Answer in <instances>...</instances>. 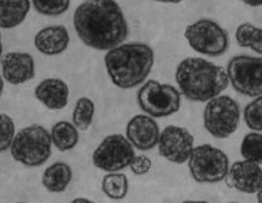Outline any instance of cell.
<instances>
[{
  "instance_id": "1",
  "label": "cell",
  "mask_w": 262,
  "mask_h": 203,
  "mask_svg": "<svg viewBox=\"0 0 262 203\" xmlns=\"http://www.w3.org/2000/svg\"><path fill=\"white\" fill-rule=\"evenodd\" d=\"M73 24L83 43L96 50L109 51L128 35L127 20L115 0H85L75 10Z\"/></svg>"
},
{
  "instance_id": "2",
  "label": "cell",
  "mask_w": 262,
  "mask_h": 203,
  "mask_svg": "<svg viewBox=\"0 0 262 203\" xmlns=\"http://www.w3.org/2000/svg\"><path fill=\"white\" fill-rule=\"evenodd\" d=\"M176 80L182 93L192 101L206 102L224 92L229 84L221 66L201 58H187L178 64Z\"/></svg>"
},
{
  "instance_id": "3",
  "label": "cell",
  "mask_w": 262,
  "mask_h": 203,
  "mask_svg": "<svg viewBox=\"0 0 262 203\" xmlns=\"http://www.w3.org/2000/svg\"><path fill=\"white\" fill-rule=\"evenodd\" d=\"M106 69L117 87L130 89L142 84L154 64V52L145 43L120 44L104 57Z\"/></svg>"
},
{
  "instance_id": "4",
  "label": "cell",
  "mask_w": 262,
  "mask_h": 203,
  "mask_svg": "<svg viewBox=\"0 0 262 203\" xmlns=\"http://www.w3.org/2000/svg\"><path fill=\"white\" fill-rule=\"evenodd\" d=\"M52 143L51 134L44 127L32 124L15 135L10 147L11 155L26 167H40L52 155Z\"/></svg>"
},
{
  "instance_id": "5",
  "label": "cell",
  "mask_w": 262,
  "mask_h": 203,
  "mask_svg": "<svg viewBox=\"0 0 262 203\" xmlns=\"http://www.w3.org/2000/svg\"><path fill=\"white\" fill-rule=\"evenodd\" d=\"M189 168L196 182H220L229 173V158L223 150L210 144H203L193 148L189 159Z\"/></svg>"
},
{
  "instance_id": "6",
  "label": "cell",
  "mask_w": 262,
  "mask_h": 203,
  "mask_svg": "<svg viewBox=\"0 0 262 203\" xmlns=\"http://www.w3.org/2000/svg\"><path fill=\"white\" fill-rule=\"evenodd\" d=\"M184 36L189 46L203 55L221 56L229 49L227 31L218 23L207 18L198 20L188 26Z\"/></svg>"
},
{
  "instance_id": "7",
  "label": "cell",
  "mask_w": 262,
  "mask_h": 203,
  "mask_svg": "<svg viewBox=\"0 0 262 203\" xmlns=\"http://www.w3.org/2000/svg\"><path fill=\"white\" fill-rule=\"evenodd\" d=\"M203 119L205 128L212 136L220 139L229 138L239 124V106L227 95L215 97L206 104Z\"/></svg>"
},
{
  "instance_id": "8",
  "label": "cell",
  "mask_w": 262,
  "mask_h": 203,
  "mask_svg": "<svg viewBox=\"0 0 262 203\" xmlns=\"http://www.w3.org/2000/svg\"><path fill=\"white\" fill-rule=\"evenodd\" d=\"M137 101L143 111L157 118L170 116L181 106V96L176 87L154 80H149L142 86Z\"/></svg>"
},
{
  "instance_id": "9",
  "label": "cell",
  "mask_w": 262,
  "mask_h": 203,
  "mask_svg": "<svg viewBox=\"0 0 262 203\" xmlns=\"http://www.w3.org/2000/svg\"><path fill=\"white\" fill-rule=\"evenodd\" d=\"M227 75L235 91L248 97L262 95V58L238 55L229 62Z\"/></svg>"
},
{
  "instance_id": "10",
  "label": "cell",
  "mask_w": 262,
  "mask_h": 203,
  "mask_svg": "<svg viewBox=\"0 0 262 203\" xmlns=\"http://www.w3.org/2000/svg\"><path fill=\"white\" fill-rule=\"evenodd\" d=\"M135 157L133 146L122 134L107 137L92 156L94 165L106 172H117L130 166Z\"/></svg>"
},
{
  "instance_id": "11",
  "label": "cell",
  "mask_w": 262,
  "mask_h": 203,
  "mask_svg": "<svg viewBox=\"0 0 262 203\" xmlns=\"http://www.w3.org/2000/svg\"><path fill=\"white\" fill-rule=\"evenodd\" d=\"M193 143L194 138L187 129L168 126L160 135L159 153L169 162L183 164L190 157Z\"/></svg>"
},
{
  "instance_id": "12",
  "label": "cell",
  "mask_w": 262,
  "mask_h": 203,
  "mask_svg": "<svg viewBox=\"0 0 262 203\" xmlns=\"http://www.w3.org/2000/svg\"><path fill=\"white\" fill-rule=\"evenodd\" d=\"M3 78L13 85L24 84L35 76V61L27 52H8L1 58Z\"/></svg>"
},
{
  "instance_id": "13",
  "label": "cell",
  "mask_w": 262,
  "mask_h": 203,
  "mask_svg": "<svg viewBox=\"0 0 262 203\" xmlns=\"http://www.w3.org/2000/svg\"><path fill=\"white\" fill-rule=\"evenodd\" d=\"M226 185L242 193H256L262 185V169L250 161L233 164L226 176Z\"/></svg>"
},
{
  "instance_id": "14",
  "label": "cell",
  "mask_w": 262,
  "mask_h": 203,
  "mask_svg": "<svg viewBox=\"0 0 262 203\" xmlns=\"http://www.w3.org/2000/svg\"><path fill=\"white\" fill-rule=\"evenodd\" d=\"M160 135L158 124L150 117L137 115L127 124V138L138 150L146 151L154 148L158 144Z\"/></svg>"
},
{
  "instance_id": "15",
  "label": "cell",
  "mask_w": 262,
  "mask_h": 203,
  "mask_svg": "<svg viewBox=\"0 0 262 203\" xmlns=\"http://www.w3.org/2000/svg\"><path fill=\"white\" fill-rule=\"evenodd\" d=\"M70 42L68 29L64 26H49L35 35L34 44L38 52L49 56L60 55Z\"/></svg>"
},
{
  "instance_id": "16",
  "label": "cell",
  "mask_w": 262,
  "mask_h": 203,
  "mask_svg": "<svg viewBox=\"0 0 262 203\" xmlns=\"http://www.w3.org/2000/svg\"><path fill=\"white\" fill-rule=\"evenodd\" d=\"M35 95L50 110H61L69 101V86L59 78H47L38 84Z\"/></svg>"
},
{
  "instance_id": "17",
  "label": "cell",
  "mask_w": 262,
  "mask_h": 203,
  "mask_svg": "<svg viewBox=\"0 0 262 203\" xmlns=\"http://www.w3.org/2000/svg\"><path fill=\"white\" fill-rule=\"evenodd\" d=\"M31 7V0H0V28L11 29L21 25Z\"/></svg>"
},
{
  "instance_id": "18",
  "label": "cell",
  "mask_w": 262,
  "mask_h": 203,
  "mask_svg": "<svg viewBox=\"0 0 262 203\" xmlns=\"http://www.w3.org/2000/svg\"><path fill=\"white\" fill-rule=\"evenodd\" d=\"M72 178L71 167L66 163L57 162L45 170L41 182L48 191L61 193L66 190Z\"/></svg>"
},
{
  "instance_id": "19",
  "label": "cell",
  "mask_w": 262,
  "mask_h": 203,
  "mask_svg": "<svg viewBox=\"0 0 262 203\" xmlns=\"http://www.w3.org/2000/svg\"><path fill=\"white\" fill-rule=\"evenodd\" d=\"M51 138L55 147L59 151L72 150L79 139L76 127L69 121H61L52 127Z\"/></svg>"
},
{
  "instance_id": "20",
  "label": "cell",
  "mask_w": 262,
  "mask_h": 203,
  "mask_svg": "<svg viewBox=\"0 0 262 203\" xmlns=\"http://www.w3.org/2000/svg\"><path fill=\"white\" fill-rule=\"evenodd\" d=\"M235 38L240 47L250 48L252 51L262 54V29L251 23L240 25L235 32Z\"/></svg>"
},
{
  "instance_id": "21",
  "label": "cell",
  "mask_w": 262,
  "mask_h": 203,
  "mask_svg": "<svg viewBox=\"0 0 262 203\" xmlns=\"http://www.w3.org/2000/svg\"><path fill=\"white\" fill-rule=\"evenodd\" d=\"M102 190L110 199H122L128 192V181L123 173L106 175L102 181Z\"/></svg>"
},
{
  "instance_id": "22",
  "label": "cell",
  "mask_w": 262,
  "mask_h": 203,
  "mask_svg": "<svg viewBox=\"0 0 262 203\" xmlns=\"http://www.w3.org/2000/svg\"><path fill=\"white\" fill-rule=\"evenodd\" d=\"M95 104L88 98H81L77 101L73 112V123L81 130L89 129L93 121Z\"/></svg>"
},
{
  "instance_id": "23",
  "label": "cell",
  "mask_w": 262,
  "mask_h": 203,
  "mask_svg": "<svg viewBox=\"0 0 262 203\" xmlns=\"http://www.w3.org/2000/svg\"><path fill=\"white\" fill-rule=\"evenodd\" d=\"M241 154L247 161L262 164V134L248 133L242 143Z\"/></svg>"
},
{
  "instance_id": "24",
  "label": "cell",
  "mask_w": 262,
  "mask_h": 203,
  "mask_svg": "<svg viewBox=\"0 0 262 203\" xmlns=\"http://www.w3.org/2000/svg\"><path fill=\"white\" fill-rule=\"evenodd\" d=\"M34 9L46 16H58L68 11L71 0H32Z\"/></svg>"
},
{
  "instance_id": "25",
  "label": "cell",
  "mask_w": 262,
  "mask_h": 203,
  "mask_svg": "<svg viewBox=\"0 0 262 203\" xmlns=\"http://www.w3.org/2000/svg\"><path fill=\"white\" fill-rule=\"evenodd\" d=\"M244 120L251 130L262 131V96L255 98L246 105Z\"/></svg>"
},
{
  "instance_id": "26",
  "label": "cell",
  "mask_w": 262,
  "mask_h": 203,
  "mask_svg": "<svg viewBox=\"0 0 262 203\" xmlns=\"http://www.w3.org/2000/svg\"><path fill=\"white\" fill-rule=\"evenodd\" d=\"M15 132L13 120L6 114H0V153L10 148Z\"/></svg>"
},
{
  "instance_id": "27",
  "label": "cell",
  "mask_w": 262,
  "mask_h": 203,
  "mask_svg": "<svg viewBox=\"0 0 262 203\" xmlns=\"http://www.w3.org/2000/svg\"><path fill=\"white\" fill-rule=\"evenodd\" d=\"M152 167V161L145 155L135 156L130 164L131 171L137 176L146 174Z\"/></svg>"
},
{
  "instance_id": "28",
  "label": "cell",
  "mask_w": 262,
  "mask_h": 203,
  "mask_svg": "<svg viewBox=\"0 0 262 203\" xmlns=\"http://www.w3.org/2000/svg\"><path fill=\"white\" fill-rule=\"evenodd\" d=\"M241 1L252 7L262 6V0H241Z\"/></svg>"
},
{
  "instance_id": "29",
  "label": "cell",
  "mask_w": 262,
  "mask_h": 203,
  "mask_svg": "<svg viewBox=\"0 0 262 203\" xmlns=\"http://www.w3.org/2000/svg\"><path fill=\"white\" fill-rule=\"evenodd\" d=\"M154 1L160 2L163 3H172V4H177L181 3L183 0H154Z\"/></svg>"
},
{
  "instance_id": "30",
  "label": "cell",
  "mask_w": 262,
  "mask_h": 203,
  "mask_svg": "<svg viewBox=\"0 0 262 203\" xmlns=\"http://www.w3.org/2000/svg\"><path fill=\"white\" fill-rule=\"evenodd\" d=\"M257 199L259 202H262V185L258 191L257 192Z\"/></svg>"
},
{
  "instance_id": "31",
  "label": "cell",
  "mask_w": 262,
  "mask_h": 203,
  "mask_svg": "<svg viewBox=\"0 0 262 203\" xmlns=\"http://www.w3.org/2000/svg\"><path fill=\"white\" fill-rule=\"evenodd\" d=\"M3 90H4V81H3L2 77L0 76V98H1L2 95H3Z\"/></svg>"
},
{
  "instance_id": "32",
  "label": "cell",
  "mask_w": 262,
  "mask_h": 203,
  "mask_svg": "<svg viewBox=\"0 0 262 203\" xmlns=\"http://www.w3.org/2000/svg\"><path fill=\"white\" fill-rule=\"evenodd\" d=\"M3 43H2L1 32H0V58H2V55H3Z\"/></svg>"
},
{
  "instance_id": "33",
  "label": "cell",
  "mask_w": 262,
  "mask_h": 203,
  "mask_svg": "<svg viewBox=\"0 0 262 203\" xmlns=\"http://www.w3.org/2000/svg\"><path fill=\"white\" fill-rule=\"evenodd\" d=\"M78 201H83V202H89V199H75V200L74 201V202H78Z\"/></svg>"
}]
</instances>
